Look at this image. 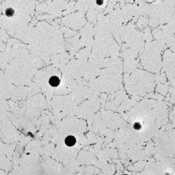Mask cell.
Instances as JSON below:
<instances>
[{"label": "cell", "instance_id": "6da1fadb", "mask_svg": "<svg viewBox=\"0 0 175 175\" xmlns=\"http://www.w3.org/2000/svg\"><path fill=\"white\" fill-rule=\"evenodd\" d=\"M76 142V139L75 137L72 136H69L66 138L65 140V144L68 147H72L74 146Z\"/></svg>", "mask_w": 175, "mask_h": 175}, {"label": "cell", "instance_id": "7a4b0ae2", "mask_svg": "<svg viewBox=\"0 0 175 175\" xmlns=\"http://www.w3.org/2000/svg\"><path fill=\"white\" fill-rule=\"evenodd\" d=\"M49 83L51 85H52L53 87H55V86L59 85V84L60 83V80L57 77L53 76L50 79Z\"/></svg>", "mask_w": 175, "mask_h": 175}, {"label": "cell", "instance_id": "3957f363", "mask_svg": "<svg viewBox=\"0 0 175 175\" xmlns=\"http://www.w3.org/2000/svg\"><path fill=\"white\" fill-rule=\"evenodd\" d=\"M15 10L11 8H8L5 10V15L8 17H11L15 14Z\"/></svg>", "mask_w": 175, "mask_h": 175}, {"label": "cell", "instance_id": "277c9868", "mask_svg": "<svg viewBox=\"0 0 175 175\" xmlns=\"http://www.w3.org/2000/svg\"><path fill=\"white\" fill-rule=\"evenodd\" d=\"M134 128L135 130H139L140 129H141V124L139 123V122H136L134 123Z\"/></svg>", "mask_w": 175, "mask_h": 175}, {"label": "cell", "instance_id": "5b68a950", "mask_svg": "<svg viewBox=\"0 0 175 175\" xmlns=\"http://www.w3.org/2000/svg\"><path fill=\"white\" fill-rule=\"evenodd\" d=\"M97 4L99 5H102L103 4V0H97L96 1Z\"/></svg>", "mask_w": 175, "mask_h": 175}, {"label": "cell", "instance_id": "8992f818", "mask_svg": "<svg viewBox=\"0 0 175 175\" xmlns=\"http://www.w3.org/2000/svg\"></svg>", "mask_w": 175, "mask_h": 175}]
</instances>
